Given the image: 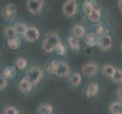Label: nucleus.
I'll return each instance as SVG.
<instances>
[{
    "instance_id": "obj_1",
    "label": "nucleus",
    "mask_w": 122,
    "mask_h": 114,
    "mask_svg": "<svg viewBox=\"0 0 122 114\" xmlns=\"http://www.w3.org/2000/svg\"><path fill=\"white\" fill-rule=\"evenodd\" d=\"M60 42V38L57 33H51L46 38L43 46L46 52L51 53L56 48V45Z\"/></svg>"
},
{
    "instance_id": "obj_2",
    "label": "nucleus",
    "mask_w": 122,
    "mask_h": 114,
    "mask_svg": "<svg viewBox=\"0 0 122 114\" xmlns=\"http://www.w3.org/2000/svg\"><path fill=\"white\" fill-rule=\"evenodd\" d=\"M43 75V71L41 68L34 66L31 68L27 72V78L32 84H36L38 83Z\"/></svg>"
},
{
    "instance_id": "obj_3",
    "label": "nucleus",
    "mask_w": 122,
    "mask_h": 114,
    "mask_svg": "<svg viewBox=\"0 0 122 114\" xmlns=\"http://www.w3.org/2000/svg\"><path fill=\"white\" fill-rule=\"evenodd\" d=\"M44 2V0H28L27 2V9L34 15L38 14L43 8Z\"/></svg>"
},
{
    "instance_id": "obj_4",
    "label": "nucleus",
    "mask_w": 122,
    "mask_h": 114,
    "mask_svg": "<svg viewBox=\"0 0 122 114\" xmlns=\"http://www.w3.org/2000/svg\"><path fill=\"white\" fill-rule=\"evenodd\" d=\"M77 0H68L63 5V12L68 17L73 16L77 11Z\"/></svg>"
},
{
    "instance_id": "obj_5",
    "label": "nucleus",
    "mask_w": 122,
    "mask_h": 114,
    "mask_svg": "<svg viewBox=\"0 0 122 114\" xmlns=\"http://www.w3.org/2000/svg\"><path fill=\"white\" fill-rule=\"evenodd\" d=\"M99 68L93 62H88L83 66V71L86 76H93L98 72Z\"/></svg>"
},
{
    "instance_id": "obj_6",
    "label": "nucleus",
    "mask_w": 122,
    "mask_h": 114,
    "mask_svg": "<svg viewBox=\"0 0 122 114\" xmlns=\"http://www.w3.org/2000/svg\"><path fill=\"white\" fill-rule=\"evenodd\" d=\"M16 15V7L13 4L8 5L3 10V16L7 21H11L15 19Z\"/></svg>"
},
{
    "instance_id": "obj_7",
    "label": "nucleus",
    "mask_w": 122,
    "mask_h": 114,
    "mask_svg": "<svg viewBox=\"0 0 122 114\" xmlns=\"http://www.w3.org/2000/svg\"><path fill=\"white\" fill-rule=\"evenodd\" d=\"M40 33L36 27H29L24 34L25 38L30 42H34L39 38Z\"/></svg>"
},
{
    "instance_id": "obj_8",
    "label": "nucleus",
    "mask_w": 122,
    "mask_h": 114,
    "mask_svg": "<svg viewBox=\"0 0 122 114\" xmlns=\"http://www.w3.org/2000/svg\"><path fill=\"white\" fill-rule=\"evenodd\" d=\"M99 46L101 49H102L104 50H106L111 48L112 44V37L109 35H104L103 37H102L99 39Z\"/></svg>"
},
{
    "instance_id": "obj_9",
    "label": "nucleus",
    "mask_w": 122,
    "mask_h": 114,
    "mask_svg": "<svg viewBox=\"0 0 122 114\" xmlns=\"http://www.w3.org/2000/svg\"><path fill=\"white\" fill-rule=\"evenodd\" d=\"M19 88L20 91H21L23 94H27L32 89V84L29 81L27 77H24L21 81L19 84Z\"/></svg>"
},
{
    "instance_id": "obj_10",
    "label": "nucleus",
    "mask_w": 122,
    "mask_h": 114,
    "mask_svg": "<svg viewBox=\"0 0 122 114\" xmlns=\"http://www.w3.org/2000/svg\"><path fill=\"white\" fill-rule=\"evenodd\" d=\"M70 72V69L68 65L66 64L65 62H60L59 65L56 72V75L58 77H65Z\"/></svg>"
},
{
    "instance_id": "obj_11",
    "label": "nucleus",
    "mask_w": 122,
    "mask_h": 114,
    "mask_svg": "<svg viewBox=\"0 0 122 114\" xmlns=\"http://www.w3.org/2000/svg\"><path fill=\"white\" fill-rule=\"evenodd\" d=\"M99 84L96 82H92L89 84V86L87 87L86 90V97L87 98H91L96 95L99 92Z\"/></svg>"
},
{
    "instance_id": "obj_12",
    "label": "nucleus",
    "mask_w": 122,
    "mask_h": 114,
    "mask_svg": "<svg viewBox=\"0 0 122 114\" xmlns=\"http://www.w3.org/2000/svg\"><path fill=\"white\" fill-rule=\"evenodd\" d=\"M96 6L93 0H85V1L83 2V5H82V8H83V12L87 15H89L91 12V11Z\"/></svg>"
},
{
    "instance_id": "obj_13",
    "label": "nucleus",
    "mask_w": 122,
    "mask_h": 114,
    "mask_svg": "<svg viewBox=\"0 0 122 114\" xmlns=\"http://www.w3.org/2000/svg\"><path fill=\"white\" fill-rule=\"evenodd\" d=\"M99 42L98 37H96V33H90L85 37V43L89 46H94Z\"/></svg>"
},
{
    "instance_id": "obj_14",
    "label": "nucleus",
    "mask_w": 122,
    "mask_h": 114,
    "mask_svg": "<svg viewBox=\"0 0 122 114\" xmlns=\"http://www.w3.org/2000/svg\"><path fill=\"white\" fill-rule=\"evenodd\" d=\"M100 17H101V12L99 8L97 7H95L91 11L90 13L88 15V18H89L90 21H91L92 22H97L100 19Z\"/></svg>"
},
{
    "instance_id": "obj_15",
    "label": "nucleus",
    "mask_w": 122,
    "mask_h": 114,
    "mask_svg": "<svg viewBox=\"0 0 122 114\" xmlns=\"http://www.w3.org/2000/svg\"><path fill=\"white\" fill-rule=\"evenodd\" d=\"M16 71L15 69L12 66H7L3 71V77L5 79L12 78L15 75Z\"/></svg>"
},
{
    "instance_id": "obj_16",
    "label": "nucleus",
    "mask_w": 122,
    "mask_h": 114,
    "mask_svg": "<svg viewBox=\"0 0 122 114\" xmlns=\"http://www.w3.org/2000/svg\"><path fill=\"white\" fill-rule=\"evenodd\" d=\"M73 33L77 38H83L85 35V29L81 25H76L73 27Z\"/></svg>"
},
{
    "instance_id": "obj_17",
    "label": "nucleus",
    "mask_w": 122,
    "mask_h": 114,
    "mask_svg": "<svg viewBox=\"0 0 122 114\" xmlns=\"http://www.w3.org/2000/svg\"><path fill=\"white\" fill-rule=\"evenodd\" d=\"M8 46L11 49H18L20 46V39L18 37H16L12 39L8 40Z\"/></svg>"
},
{
    "instance_id": "obj_18",
    "label": "nucleus",
    "mask_w": 122,
    "mask_h": 114,
    "mask_svg": "<svg viewBox=\"0 0 122 114\" xmlns=\"http://www.w3.org/2000/svg\"><path fill=\"white\" fill-rule=\"evenodd\" d=\"M59 63H60V62L58 61V60H54V61H52L48 65L47 69H46V71H47V72L49 74H50V75L56 74L58 68V65H59Z\"/></svg>"
},
{
    "instance_id": "obj_19",
    "label": "nucleus",
    "mask_w": 122,
    "mask_h": 114,
    "mask_svg": "<svg viewBox=\"0 0 122 114\" xmlns=\"http://www.w3.org/2000/svg\"><path fill=\"white\" fill-rule=\"evenodd\" d=\"M112 114H122V105L118 102L112 103L110 106Z\"/></svg>"
},
{
    "instance_id": "obj_20",
    "label": "nucleus",
    "mask_w": 122,
    "mask_h": 114,
    "mask_svg": "<svg viewBox=\"0 0 122 114\" xmlns=\"http://www.w3.org/2000/svg\"><path fill=\"white\" fill-rule=\"evenodd\" d=\"M14 28H15V30L17 33L24 35L28 27L26 26V24H22V23H19V24H17L14 27Z\"/></svg>"
},
{
    "instance_id": "obj_21",
    "label": "nucleus",
    "mask_w": 122,
    "mask_h": 114,
    "mask_svg": "<svg viewBox=\"0 0 122 114\" xmlns=\"http://www.w3.org/2000/svg\"><path fill=\"white\" fill-rule=\"evenodd\" d=\"M4 33H5V36L8 38V40L12 39V38H15L17 37V35H16L17 33L15 30V28L12 27H6Z\"/></svg>"
},
{
    "instance_id": "obj_22",
    "label": "nucleus",
    "mask_w": 122,
    "mask_h": 114,
    "mask_svg": "<svg viewBox=\"0 0 122 114\" xmlns=\"http://www.w3.org/2000/svg\"><path fill=\"white\" fill-rule=\"evenodd\" d=\"M40 111L42 114H53V107L51 105L44 104L40 107Z\"/></svg>"
},
{
    "instance_id": "obj_23",
    "label": "nucleus",
    "mask_w": 122,
    "mask_h": 114,
    "mask_svg": "<svg viewBox=\"0 0 122 114\" xmlns=\"http://www.w3.org/2000/svg\"><path fill=\"white\" fill-rule=\"evenodd\" d=\"M81 81V76L79 73H74L71 78V83L74 86H78Z\"/></svg>"
},
{
    "instance_id": "obj_24",
    "label": "nucleus",
    "mask_w": 122,
    "mask_h": 114,
    "mask_svg": "<svg viewBox=\"0 0 122 114\" xmlns=\"http://www.w3.org/2000/svg\"><path fill=\"white\" fill-rule=\"evenodd\" d=\"M55 50H56V53L58 55H61V56H65V53H67V49L65 47V46L64 44H62L61 43V41L56 45V48H55Z\"/></svg>"
},
{
    "instance_id": "obj_25",
    "label": "nucleus",
    "mask_w": 122,
    "mask_h": 114,
    "mask_svg": "<svg viewBox=\"0 0 122 114\" xmlns=\"http://www.w3.org/2000/svg\"><path fill=\"white\" fill-rule=\"evenodd\" d=\"M115 69L114 67L110 65H106L103 67L104 73L106 74L107 76H108V77L112 78L113 75H114V73H115Z\"/></svg>"
},
{
    "instance_id": "obj_26",
    "label": "nucleus",
    "mask_w": 122,
    "mask_h": 114,
    "mask_svg": "<svg viewBox=\"0 0 122 114\" xmlns=\"http://www.w3.org/2000/svg\"><path fill=\"white\" fill-rule=\"evenodd\" d=\"M69 45L72 49H80V43L79 40L77 37H71L69 38Z\"/></svg>"
},
{
    "instance_id": "obj_27",
    "label": "nucleus",
    "mask_w": 122,
    "mask_h": 114,
    "mask_svg": "<svg viewBox=\"0 0 122 114\" xmlns=\"http://www.w3.org/2000/svg\"><path fill=\"white\" fill-rule=\"evenodd\" d=\"M112 78L115 82L122 81V71H121L120 69H115V73Z\"/></svg>"
},
{
    "instance_id": "obj_28",
    "label": "nucleus",
    "mask_w": 122,
    "mask_h": 114,
    "mask_svg": "<svg viewBox=\"0 0 122 114\" xmlns=\"http://www.w3.org/2000/svg\"><path fill=\"white\" fill-rule=\"evenodd\" d=\"M16 64L19 69L23 70L26 68V66H27V61L24 58H18V60L16 62Z\"/></svg>"
},
{
    "instance_id": "obj_29",
    "label": "nucleus",
    "mask_w": 122,
    "mask_h": 114,
    "mask_svg": "<svg viewBox=\"0 0 122 114\" xmlns=\"http://www.w3.org/2000/svg\"><path fill=\"white\" fill-rule=\"evenodd\" d=\"M96 37H98V39H100L101 37H103L105 34V29L104 27L102 26V24H99V26L96 28Z\"/></svg>"
},
{
    "instance_id": "obj_30",
    "label": "nucleus",
    "mask_w": 122,
    "mask_h": 114,
    "mask_svg": "<svg viewBox=\"0 0 122 114\" xmlns=\"http://www.w3.org/2000/svg\"><path fill=\"white\" fill-rule=\"evenodd\" d=\"M5 114H18V109L15 107H8L5 109Z\"/></svg>"
},
{
    "instance_id": "obj_31",
    "label": "nucleus",
    "mask_w": 122,
    "mask_h": 114,
    "mask_svg": "<svg viewBox=\"0 0 122 114\" xmlns=\"http://www.w3.org/2000/svg\"><path fill=\"white\" fill-rule=\"evenodd\" d=\"M7 86V81L6 79L2 77V76L0 75V90H2L4 88H5Z\"/></svg>"
},
{
    "instance_id": "obj_32",
    "label": "nucleus",
    "mask_w": 122,
    "mask_h": 114,
    "mask_svg": "<svg viewBox=\"0 0 122 114\" xmlns=\"http://www.w3.org/2000/svg\"><path fill=\"white\" fill-rule=\"evenodd\" d=\"M118 96H119V98L122 100V87L119 88V90H118Z\"/></svg>"
},
{
    "instance_id": "obj_33",
    "label": "nucleus",
    "mask_w": 122,
    "mask_h": 114,
    "mask_svg": "<svg viewBox=\"0 0 122 114\" xmlns=\"http://www.w3.org/2000/svg\"><path fill=\"white\" fill-rule=\"evenodd\" d=\"M118 7H119L120 11L122 12V0H119V2H118Z\"/></svg>"
},
{
    "instance_id": "obj_34",
    "label": "nucleus",
    "mask_w": 122,
    "mask_h": 114,
    "mask_svg": "<svg viewBox=\"0 0 122 114\" xmlns=\"http://www.w3.org/2000/svg\"><path fill=\"white\" fill-rule=\"evenodd\" d=\"M121 50H122V45H121Z\"/></svg>"
},
{
    "instance_id": "obj_35",
    "label": "nucleus",
    "mask_w": 122,
    "mask_h": 114,
    "mask_svg": "<svg viewBox=\"0 0 122 114\" xmlns=\"http://www.w3.org/2000/svg\"><path fill=\"white\" fill-rule=\"evenodd\" d=\"M121 105H122V104H121Z\"/></svg>"
}]
</instances>
